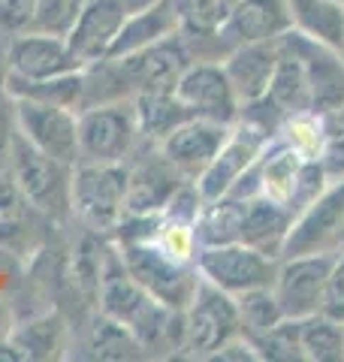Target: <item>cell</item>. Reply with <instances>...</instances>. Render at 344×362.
Returning <instances> with one entry per match:
<instances>
[{
  "instance_id": "603a6c76",
  "label": "cell",
  "mask_w": 344,
  "mask_h": 362,
  "mask_svg": "<svg viewBox=\"0 0 344 362\" xmlns=\"http://www.w3.org/2000/svg\"><path fill=\"white\" fill-rule=\"evenodd\" d=\"M133 112L139 136L151 145H160L178 124L193 118L190 109L176 97V90H139L133 94Z\"/></svg>"
},
{
  "instance_id": "f1b7e54d",
  "label": "cell",
  "mask_w": 344,
  "mask_h": 362,
  "mask_svg": "<svg viewBox=\"0 0 344 362\" xmlns=\"http://www.w3.org/2000/svg\"><path fill=\"white\" fill-rule=\"evenodd\" d=\"M236 305H239V332L245 338H254L284 320V311L272 287L248 290L242 296H236Z\"/></svg>"
},
{
  "instance_id": "ffe728a7",
  "label": "cell",
  "mask_w": 344,
  "mask_h": 362,
  "mask_svg": "<svg viewBox=\"0 0 344 362\" xmlns=\"http://www.w3.org/2000/svg\"><path fill=\"white\" fill-rule=\"evenodd\" d=\"M281 58V40H269V42H245L227 52L224 58V70L229 76L239 103L248 106L260 100L269 90L272 73L278 66Z\"/></svg>"
},
{
  "instance_id": "8fae6325",
  "label": "cell",
  "mask_w": 344,
  "mask_h": 362,
  "mask_svg": "<svg viewBox=\"0 0 344 362\" xmlns=\"http://www.w3.org/2000/svg\"><path fill=\"white\" fill-rule=\"evenodd\" d=\"M176 97L190 109L193 118H209L233 127L242 115V103L229 85L224 64L214 61H193L178 78Z\"/></svg>"
},
{
  "instance_id": "44dd1931",
  "label": "cell",
  "mask_w": 344,
  "mask_h": 362,
  "mask_svg": "<svg viewBox=\"0 0 344 362\" xmlns=\"http://www.w3.org/2000/svg\"><path fill=\"white\" fill-rule=\"evenodd\" d=\"M296 214L275 202L269 197H248L245 199V226H242V242L257 247L260 254H266L272 259H281L284 254V242H287V233L293 226Z\"/></svg>"
},
{
  "instance_id": "484cf974",
  "label": "cell",
  "mask_w": 344,
  "mask_h": 362,
  "mask_svg": "<svg viewBox=\"0 0 344 362\" xmlns=\"http://www.w3.org/2000/svg\"><path fill=\"white\" fill-rule=\"evenodd\" d=\"M6 94L13 100H40V103H55L67 106L73 112H82V97H85V76L82 70L55 76V78H6Z\"/></svg>"
},
{
  "instance_id": "d4e9b609",
  "label": "cell",
  "mask_w": 344,
  "mask_h": 362,
  "mask_svg": "<svg viewBox=\"0 0 344 362\" xmlns=\"http://www.w3.org/2000/svg\"><path fill=\"white\" fill-rule=\"evenodd\" d=\"M293 28L317 42L344 52V4L341 0H287Z\"/></svg>"
},
{
  "instance_id": "5bb4252c",
  "label": "cell",
  "mask_w": 344,
  "mask_h": 362,
  "mask_svg": "<svg viewBox=\"0 0 344 362\" xmlns=\"http://www.w3.org/2000/svg\"><path fill=\"white\" fill-rule=\"evenodd\" d=\"M188 185V178L172 166L154 145L136 163L127 166V199L124 214H164L172 197Z\"/></svg>"
},
{
  "instance_id": "7bdbcfd3",
  "label": "cell",
  "mask_w": 344,
  "mask_h": 362,
  "mask_svg": "<svg viewBox=\"0 0 344 362\" xmlns=\"http://www.w3.org/2000/svg\"><path fill=\"white\" fill-rule=\"evenodd\" d=\"M224 4H227V6H229V4H236V0H224Z\"/></svg>"
},
{
  "instance_id": "9a60e30c",
  "label": "cell",
  "mask_w": 344,
  "mask_h": 362,
  "mask_svg": "<svg viewBox=\"0 0 344 362\" xmlns=\"http://www.w3.org/2000/svg\"><path fill=\"white\" fill-rule=\"evenodd\" d=\"M287 30H293V16L287 0H236V4H229L221 28H217V37L229 52L245 42L281 40Z\"/></svg>"
},
{
  "instance_id": "ee69618b",
  "label": "cell",
  "mask_w": 344,
  "mask_h": 362,
  "mask_svg": "<svg viewBox=\"0 0 344 362\" xmlns=\"http://www.w3.org/2000/svg\"><path fill=\"white\" fill-rule=\"evenodd\" d=\"M341 58H344V52H341Z\"/></svg>"
},
{
  "instance_id": "e575fe53",
  "label": "cell",
  "mask_w": 344,
  "mask_h": 362,
  "mask_svg": "<svg viewBox=\"0 0 344 362\" xmlns=\"http://www.w3.org/2000/svg\"><path fill=\"white\" fill-rule=\"evenodd\" d=\"M181 33H214L227 16L224 0H176Z\"/></svg>"
},
{
  "instance_id": "52a82bcc",
  "label": "cell",
  "mask_w": 344,
  "mask_h": 362,
  "mask_svg": "<svg viewBox=\"0 0 344 362\" xmlns=\"http://www.w3.org/2000/svg\"><path fill=\"white\" fill-rule=\"evenodd\" d=\"M341 251H344V178H338L332 187H323V194L296 214L281 257H302V254L338 257Z\"/></svg>"
},
{
  "instance_id": "4fadbf2b",
  "label": "cell",
  "mask_w": 344,
  "mask_h": 362,
  "mask_svg": "<svg viewBox=\"0 0 344 362\" xmlns=\"http://www.w3.org/2000/svg\"><path fill=\"white\" fill-rule=\"evenodd\" d=\"M133 94L139 90H176L181 73L193 64V54L181 33L166 37L142 52H133L127 58H115Z\"/></svg>"
},
{
  "instance_id": "4316f807",
  "label": "cell",
  "mask_w": 344,
  "mask_h": 362,
  "mask_svg": "<svg viewBox=\"0 0 344 362\" xmlns=\"http://www.w3.org/2000/svg\"><path fill=\"white\" fill-rule=\"evenodd\" d=\"M302 359L308 362H341L344 359V323L317 311L299 320Z\"/></svg>"
},
{
  "instance_id": "277c9868",
  "label": "cell",
  "mask_w": 344,
  "mask_h": 362,
  "mask_svg": "<svg viewBox=\"0 0 344 362\" xmlns=\"http://www.w3.org/2000/svg\"><path fill=\"white\" fill-rule=\"evenodd\" d=\"M127 199V166L124 163H76L70 209L88 230L115 233L124 218Z\"/></svg>"
},
{
  "instance_id": "6da1fadb",
  "label": "cell",
  "mask_w": 344,
  "mask_h": 362,
  "mask_svg": "<svg viewBox=\"0 0 344 362\" xmlns=\"http://www.w3.org/2000/svg\"><path fill=\"white\" fill-rule=\"evenodd\" d=\"M97 299H100L97 302L100 311L112 317V320H118L121 326H127L139 338V344L148 350V356L157 354V350H172V354L181 350L185 314L166 308L164 302H157L151 293L136 284L121 263V254L115 257V263L103 275Z\"/></svg>"
},
{
  "instance_id": "b9f144b4",
  "label": "cell",
  "mask_w": 344,
  "mask_h": 362,
  "mask_svg": "<svg viewBox=\"0 0 344 362\" xmlns=\"http://www.w3.org/2000/svg\"><path fill=\"white\" fill-rule=\"evenodd\" d=\"M6 78H9V64H6V52H0V97L6 94Z\"/></svg>"
},
{
  "instance_id": "4dcf8cb0",
  "label": "cell",
  "mask_w": 344,
  "mask_h": 362,
  "mask_svg": "<svg viewBox=\"0 0 344 362\" xmlns=\"http://www.w3.org/2000/svg\"><path fill=\"white\" fill-rule=\"evenodd\" d=\"M254 344L257 356L263 362H302V341H299V320L284 317L281 323H275L272 329L248 338Z\"/></svg>"
},
{
  "instance_id": "7c38bea8",
  "label": "cell",
  "mask_w": 344,
  "mask_h": 362,
  "mask_svg": "<svg viewBox=\"0 0 344 362\" xmlns=\"http://www.w3.org/2000/svg\"><path fill=\"white\" fill-rule=\"evenodd\" d=\"M266 145H269V133H263L260 127H254V124H248V121H242L236 130H229L221 151L214 154V160L193 181L200 197L202 199L227 197L229 190L239 185V178L257 163V157L263 154Z\"/></svg>"
},
{
  "instance_id": "d590c367",
  "label": "cell",
  "mask_w": 344,
  "mask_h": 362,
  "mask_svg": "<svg viewBox=\"0 0 344 362\" xmlns=\"http://www.w3.org/2000/svg\"><path fill=\"white\" fill-rule=\"evenodd\" d=\"M329 317L344 323V251L336 257L332 263V272H329V281H326V296H323V308Z\"/></svg>"
},
{
  "instance_id": "1f68e13d",
  "label": "cell",
  "mask_w": 344,
  "mask_h": 362,
  "mask_svg": "<svg viewBox=\"0 0 344 362\" xmlns=\"http://www.w3.org/2000/svg\"><path fill=\"white\" fill-rule=\"evenodd\" d=\"M30 221V202L18 190V185L9 178H0V245L13 247L25 239Z\"/></svg>"
},
{
  "instance_id": "83f0119b",
  "label": "cell",
  "mask_w": 344,
  "mask_h": 362,
  "mask_svg": "<svg viewBox=\"0 0 344 362\" xmlns=\"http://www.w3.org/2000/svg\"><path fill=\"white\" fill-rule=\"evenodd\" d=\"M91 350H94V356L100 359H142L148 356V350L139 344V338H136L127 326H121L118 320H112L100 311V317L91 326V338H88Z\"/></svg>"
},
{
  "instance_id": "ba28073f",
  "label": "cell",
  "mask_w": 344,
  "mask_h": 362,
  "mask_svg": "<svg viewBox=\"0 0 344 362\" xmlns=\"http://www.w3.org/2000/svg\"><path fill=\"white\" fill-rule=\"evenodd\" d=\"M193 263H197V272L205 281L227 290L229 296H242V293L257 287H272L275 272H278V259L260 254L257 247L245 242L200 247Z\"/></svg>"
},
{
  "instance_id": "836d02e7",
  "label": "cell",
  "mask_w": 344,
  "mask_h": 362,
  "mask_svg": "<svg viewBox=\"0 0 344 362\" xmlns=\"http://www.w3.org/2000/svg\"><path fill=\"white\" fill-rule=\"evenodd\" d=\"M320 163L326 175L344 178V109L320 115Z\"/></svg>"
},
{
  "instance_id": "74e56055",
  "label": "cell",
  "mask_w": 344,
  "mask_h": 362,
  "mask_svg": "<svg viewBox=\"0 0 344 362\" xmlns=\"http://www.w3.org/2000/svg\"><path fill=\"white\" fill-rule=\"evenodd\" d=\"M13 139H16V106H13V97L4 94L0 97V163L9 157Z\"/></svg>"
},
{
  "instance_id": "f546056e",
  "label": "cell",
  "mask_w": 344,
  "mask_h": 362,
  "mask_svg": "<svg viewBox=\"0 0 344 362\" xmlns=\"http://www.w3.org/2000/svg\"><path fill=\"white\" fill-rule=\"evenodd\" d=\"M13 344L21 350L25 359H52L61 350V338H64V323L61 317H40L9 335Z\"/></svg>"
},
{
  "instance_id": "e0dca14e",
  "label": "cell",
  "mask_w": 344,
  "mask_h": 362,
  "mask_svg": "<svg viewBox=\"0 0 344 362\" xmlns=\"http://www.w3.org/2000/svg\"><path fill=\"white\" fill-rule=\"evenodd\" d=\"M229 130H233L229 124H217L209 118H188L185 124H178L157 148L188 181H197L202 175V169L221 151Z\"/></svg>"
},
{
  "instance_id": "30bf717a",
  "label": "cell",
  "mask_w": 344,
  "mask_h": 362,
  "mask_svg": "<svg viewBox=\"0 0 344 362\" xmlns=\"http://www.w3.org/2000/svg\"><path fill=\"white\" fill-rule=\"evenodd\" d=\"M336 257L329 254H302V257H281L278 272H275V296L284 317L290 320H305L323 308L326 281Z\"/></svg>"
},
{
  "instance_id": "9c48e42d",
  "label": "cell",
  "mask_w": 344,
  "mask_h": 362,
  "mask_svg": "<svg viewBox=\"0 0 344 362\" xmlns=\"http://www.w3.org/2000/svg\"><path fill=\"white\" fill-rule=\"evenodd\" d=\"M16 133L67 166L79 163V112L40 100H13Z\"/></svg>"
},
{
  "instance_id": "8d00e7d4",
  "label": "cell",
  "mask_w": 344,
  "mask_h": 362,
  "mask_svg": "<svg viewBox=\"0 0 344 362\" xmlns=\"http://www.w3.org/2000/svg\"><path fill=\"white\" fill-rule=\"evenodd\" d=\"M33 4L37 0H0V30L13 33V37L28 30L33 18Z\"/></svg>"
},
{
  "instance_id": "ac0fdd59",
  "label": "cell",
  "mask_w": 344,
  "mask_h": 362,
  "mask_svg": "<svg viewBox=\"0 0 344 362\" xmlns=\"http://www.w3.org/2000/svg\"><path fill=\"white\" fill-rule=\"evenodd\" d=\"M6 64L9 76L18 78H55L73 70H82L76 61L64 37H52V33H37V30H21L16 33L6 45Z\"/></svg>"
},
{
  "instance_id": "7a4b0ae2",
  "label": "cell",
  "mask_w": 344,
  "mask_h": 362,
  "mask_svg": "<svg viewBox=\"0 0 344 362\" xmlns=\"http://www.w3.org/2000/svg\"><path fill=\"white\" fill-rule=\"evenodd\" d=\"M121 263L127 269V275L148 290L157 302H164L166 308L185 311L193 293L200 287V272L197 263H185L166 254L154 239L151 242H121L118 245Z\"/></svg>"
},
{
  "instance_id": "d6a6232c",
  "label": "cell",
  "mask_w": 344,
  "mask_h": 362,
  "mask_svg": "<svg viewBox=\"0 0 344 362\" xmlns=\"http://www.w3.org/2000/svg\"><path fill=\"white\" fill-rule=\"evenodd\" d=\"M85 0H37L33 4V18L28 30L37 33H52V37H64L73 30L79 9Z\"/></svg>"
},
{
  "instance_id": "f35d334b",
  "label": "cell",
  "mask_w": 344,
  "mask_h": 362,
  "mask_svg": "<svg viewBox=\"0 0 344 362\" xmlns=\"http://www.w3.org/2000/svg\"><path fill=\"white\" fill-rule=\"evenodd\" d=\"M212 359H236V362H254V359H260L257 356V350H254V344L248 341V338L239 332V335H233L229 341L221 347V350H214V356Z\"/></svg>"
},
{
  "instance_id": "8992f818",
  "label": "cell",
  "mask_w": 344,
  "mask_h": 362,
  "mask_svg": "<svg viewBox=\"0 0 344 362\" xmlns=\"http://www.w3.org/2000/svg\"><path fill=\"white\" fill-rule=\"evenodd\" d=\"M185 338H181V356L212 359L229 338L239 335V305L236 296L214 287L200 275V287L185 311Z\"/></svg>"
},
{
  "instance_id": "cb8c5ba5",
  "label": "cell",
  "mask_w": 344,
  "mask_h": 362,
  "mask_svg": "<svg viewBox=\"0 0 344 362\" xmlns=\"http://www.w3.org/2000/svg\"><path fill=\"white\" fill-rule=\"evenodd\" d=\"M242 226H245V199L227 194L202 202L197 221H193V235H197L200 247L233 245L242 242Z\"/></svg>"
},
{
  "instance_id": "60d3db41",
  "label": "cell",
  "mask_w": 344,
  "mask_h": 362,
  "mask_svg": "<svg viewBox=\"0 0 344 362\" xmlns=\"http://www.w3.org/2000/svg\"><path fill=\"white\" fill-rule=\"evenodd\" d=\"M157 4H164V0H121V6H124V13H127V16L142 13V9H151Z\"/></svg>"
},
{
  "instance_id": "7402d4cb",
  "label": "cell",
  "mask_w": 344,
  "mask_h": 362,
  "mask_svg": "<svg viewBox=\"0 0 344 362\" xmlns=\"http://www.w3.org/2000/svg\"><path fill=\"white\" fill-rule=\"evenodd\" d=\"M181 30V18L176 9V0H164L151 9H142V13H133L124 18V25L115 37L109 58H127L133 52H142L148 45H154L166 37H176Z\"/></svg>"
},
{
  "instance_id": "3957f363",
  "label": "cell",
  "mask_w": 344,
  "mask_h": 362,
  "mask_svg": "<svg viewBox=\"0 0 344 362\" xmlns=\"http://www.w3.org/2000/svg\"><path fill=\"white\" fill-rule=\"evenodd\" d=\"M9 175L18 190L45 218H64L70 214V187H73V166H67L55 157L42 154L40 148L16 133L9 148Z\"/></svg>"
},
{
  "instance_id": "ab89813d",
  "label": "cell",
  "mask_w": 344,
  "mask_h": 362,
  "mask_svg": "<svg viewBox=\"0 0 344 362\" xmlns=\"http://www.w3.org/2000/svg\"><path fill=\"white\" fill-rule=\"evenodd\" d=\"M0 359L18 362V359H25V356H21V350L13 344V338H0Z\"/></svg>"
},
{
  "instance_id": "2e32d148",
  "label": "cell",
  "mask_w": 344,
  "mask_h": 362,
  "mask_svg": "<svg viewBox=\"0 0 344 362\" xmlns=\"http://www.w3.org/2000/svg\"><path fill=\"white\" fill-rule=\"evenodd\" d=\"M284 40L299 52L308 73V88H311V112L314 115H329V112L344 109V61L341 52L305 37L299 30H287Z\"/></svg>"
},
{
  "instance_id": "d6986e66",
  "label": "cell",
  "mask_w": 344,
  "mask_h": 362,
  "mask_svg": "<svg viewBox=\"0 0 344 362\" xmlns=\"http://www.w3.org/2000/svg\"><path fill=\"white\" fill-rule=\"evenodd\" d=\"M124 18H127V13H124L121 0H85L73 30L67 33V45L76 54V61L88 66L109 58V49L118 37Z\"/></svg>"
},
{
  "instance_id": "5b68a950",
  "label": "cell",
  "mask_w": 344,
  "mask_h": 362,
  "mask_svg": "<svg viewBox=\"0 0 344 362\" xmlns=\"http://www.w3.org/2000/svg\"><path fill=\"white\" fill-rule=\"evenodd\" d=\"M133 97L79 112V163H124L136 148Z\"/></svg>"
}]
</instances>
